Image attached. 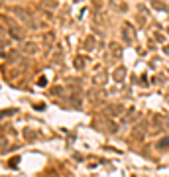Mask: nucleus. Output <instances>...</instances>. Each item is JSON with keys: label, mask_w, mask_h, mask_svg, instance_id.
I'll return each mask as SVG.
<instances>
[{"label": "nucleus", "mask_w": 169, "mask_h": 177, "mask_svg": "<svg viewBox=\"0 0 169 177\" xmlns=\"http://www.w3.org/2000/svg\"><path fill=\"white\" fill-rule=\"evenodd\" d=\"M114 77H116V79L120 81V79L124 77V69H122V67H120V69H116V75H114Z\"/></svg>", "instance_id": "obj_1"}]
</instances>
